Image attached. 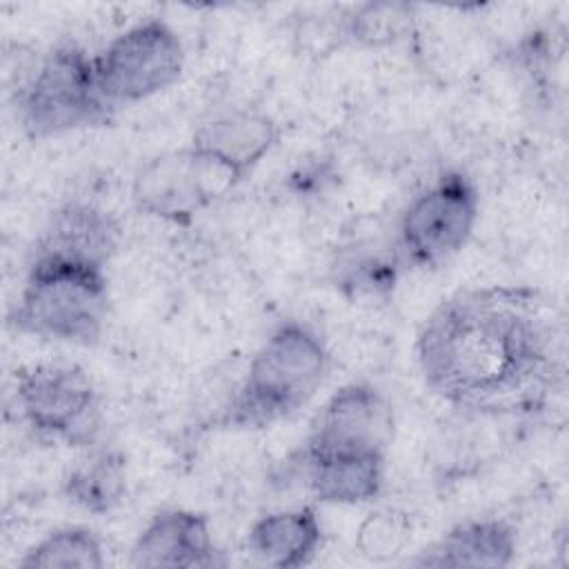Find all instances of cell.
I'll return each instance as SVG.
<instances>
[{
    "label": "cell",
    "mask_w": 569,
    "mask_h": 569,
    "mask_svg": "<svg viewBox=\"0 0 569 569\" xmlns=\"http://www.w3.org/2000/svg\"><path fill=\"white\" fill-rule=\"evenodd\" d=\"M276 142L278 124L271 116L258 109H231L200 124L189 144L242 180Z\"/></svg>",
    "instance_id": "cell-11"
},
{
    "label": "cell",
    "mask_w": 569,
    "mask_h": 569,
    "mask_svg": "<svg viewBox=\"0 0 569 569\" xmlns=\"http://www.w3.org/2000/svg\"><path fill=\"white\" fill-rule=\"evenodd\" d=\"M322 545V525L311 507L280 509L258 518L247 536L249 551L269 567L298 569L309 565Z\"/></svg>",
    "instance_id": "cell-14"
},
{
    "label": "cell",
    "mask_w": 569,
    "mask_h": 569,
    "mask_svg": "<svg viewBox=\"0 0 569 569\" xmlns=\"http://www.w3.org/2000/svg\"><path fill=\"white\" fill-rule=\"evenodd\" d=\"M518 551V536L505 520H465L425 547L411 565L418 567H509Z\"/></svg>",
    "instance_id": "cell-12"
},
{
    "label": "cell",
    "mask_w": 569,
    "mask_h": 569,
    "mask_svg": "<svg viewBox=\"0 0 569 569\" xmlns=\"http://www.w3.org/2000/svg\"><path fill=\"white\" fill-rule=\"evenodd\" d=\"M118 238L120 229L109 211L73 200L51 213L33 249L107 267L118 249Z\"/></svg>",
    "instance_id": "cell-13"
},
{
    "label": "cell",
    "mask_w": 569,
    "mask_h": 569,
    "mask_svg": "<svg viewBox=\"0 0 569 569\" xmlns=\"http://www.w3.org/2000/svg\"><path fill=\"white\" fill-rule=\"evenodd\" d=\"M93 67L100 93L116 109L147 100L178 82L184 49L164 20L151 18L116 36L93 56Z\"/></svg>",
    "instance_id": "cell-7"
},
{
    "label": "cell",
    "mask_w": 569,
    "mask_h": 569,
    "mask_svg": "<svg viewBox=\"0 0 569 569\" xmlns=\"http://www.w3.org/2000/svg\"><path fill=\"white\" fill-rule=\"evenodd\" d=\"M111 111L100 93L93 58L73 42L53 47L18 89V120L31 140L107 124Z\"/></svg>",
    "instance_id": "cell-4"
},
{
    "label": "cell",
    "mask_w": 569,
    "mask_h": 569,
    "mask_svg": "<svg viewBox=\"0 0 569 569\" xmlns=\"http://www.w3.org/2000/svg\"><path fill=\"white\" fill-rule=\"evenodd\" d=\"M22 569H102L104 547L87 527H60L24 551Z\"/></svg>",
    "instance_id": "cell-17"
},
{
    "label": "cell",
    "mask_w": 569,
    "mask_h": 569,
    "mask_svg": "<svg viewBox=\"0 0 569 569\" xmlns=\"http://www.w3.org/2000/svg\"><path fill=\"white\" fill-rule=\"evenodd\" d=\"M129 565L136 569H191L218 565V549L204 513L162 509L138 533Z\"/></svg>",
    "instance_id": "cell-10"
},
{
    "label": "cell",
    "mask_w": 569,
    "mask_h": 569,
    "mask_svg": "<svg viewBox=\"0 0 569 569\" xmlns=\"http://www.w3.org/2000/svg\"><path fill=\"white\" fill-rule=\"evenodd\" d=\"M411 536V522L398 511L369 513L356 533V549L373 562L391 560L398 556Z\"/></svg>",
    "instance_id": "cell-20"
},
{
    "label": "cell",
    "mask_w": 569,
    "mask_h": 569,
    "mask_svg": "<svg viewBox=\"0 0 569 569\" xmlns=\"http://www.w3.org/2000/svg\"><path fill=\"white\" fill-rule=\"evenodd\" d=\"M413 7L407 2H367L353 7L340 24L347 40L365 47H385L402 40L413 24Z\"/></svg>",
    "instance_id": "cell-19"
},
{
    "label": "cell",
    "mask_w": 569,
    "mask_h": 569,
    "mask_svg": "<svg viewBox=\"0 0 569 569\" xmlns=\"http://www.w3.org/2000/svg\"><path fill=\"white\" fill-rule=\"evenodd\" d=\"M416 360L425 385L456 409L531 411L565 378V318L531 287L465 289L427 316Z\"/></svg>",
    "instance_id": "cell-1"
},
{
    "label": "cell",
    "mask_w": 569,
    "mask_h": 569,
    "mask_svg": "<svg viewBox=\"0 0 569 569\" xmlns=\"http://www.w3.org/2000/svg\"><path fill=\"white\" fill-rule=\"evenodd\" d=\"M62 491L69 502L93 516L113 511L127 493L124 460L116 451H96L78 462L64 478Z\"/></svg>",
    "instance_id": "cell-16"
},
{
    "label": "cell",
    "mask_w": 569,
    "mask_h": 569,
    "mask_svg": "<svg viewBox=\"0 0 569 569\" xmlns=\"http://www.w3.org/2000/svg\"><path fill=\"white\" fill-rule=\"evenodd\" d=\"M393 438V409L369 382L340 387L313 416L302 456L385 453Z\"/></svg>",
    "instance_id": "cell-9"
},
{
    "label": "cell",
    "mask_w": 569,
    "mask_h": 569,
    "mask_svg": "<svg viewBox=\"0 0 569 569\" xmlns=\"http://www.w3.org/2000/svg\"><path fill=\"white\" fill-rule=\"evenodd\" d=\"M478 220V191L460 171H447L402 211L396 251L400 262L436 269L469 242Z\"/></svg>",
    "instance_id": "cell-5"
},
{
    "label": "cell",
    "mask_w": 569,
    "mask_h": 569,
    "mask_svg": "<svg viewBox=\"0 0 569 569\" xmlns=\"http://www.w3.org/2000/svg\"><path fill=\"white\" fill-rule=\"evenodd\" d=\"M109 311L107 267L31 249L24 284L9 311V325L42 340L91 347Z\"/></svg>",
    "instance_id": "cell-2"
},
{
    "label": "cell",
    "mask_w": 569,
    "mask_h": 569,
    "mask_svg": "<svg viewBox=\"0 0 569 569\" xmlns=\"http://www.w3.org/2000/svg\"><path fill=\"white\" fill-rule=\"evenodd\" d=\"M385 453L305 456L307 487L322 505H362L385 485Z\"/></svg>",
    "instance_id": "cell-15"
},
{
    "label": "cell",
    "mask_w": 569,
    "mask_h": 569,
    "mask_svg": "<svg viewBox=\"0 0 569 569\" xmlns=\"http://www.w3.org/2000/svg\"><path fill=\"white\" fill-rule=\"evenodd\" d=\"M20 418L42 438L89 447L100 429V393L89 373L69 362H38L16 373Z\"/></svg>",
    "instance_id": "cell-6"
},
{
    "label": "cell",
    "mask_w": 569,
    "mask_h": 569,
    "mask_svg": "<svg viewBox=\"0 0 569 569\" xmlns=\"http://www.w3.org/2000/svg\"><path fill=\"white\" fill-rule=\"evenodd\" d=\"M398 264V251L385 253L380 249H351L338 258L333 267V282L353 300L387 296L393 289Z\"/></svg>",
    "instance_id": "cell-18"
},
{
    "label": "cell",
    "mask_w": 569,
    "mask_h": 569,
    "mask_svg": "<svg viewBox=\"0 0 569 569\" xmlns=\"http://www.w3.org/2000/svg\"><path fill=\"white\" fill-rule=\"evenodd\" d=\"M238 182L233 171L189 144L147 160L133 176L131 202L138 213L189 224Z\"/></svg>",
    "instance_id": "cell-8"
},
{
    "label": "cell",
    "mask_w": 569,
    "mask_h": 569,
    "mask_svg": "<svg viewBox=\"0 0 569 569\" xmlns=\"http://www.w3.org/2000/svg\"><path fill=\"white\" fill-rule=\"evenodd\" d=\"M327 373L329 351L318 333L300 322H284L253 353L220 422L262 429L287 420L320 391Z\"/></svg>",
    "instance_id": "cell-3"
}]
</instances>
